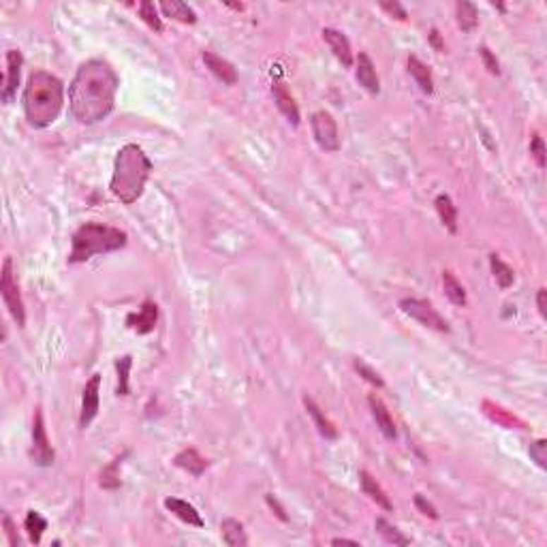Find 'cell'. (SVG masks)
I'll list each match as a JSON object with an SVG mask.
<instances>
[{"instance_id":"cell-37","label":"cell","mask_w":547,"mask_h":547,"mask_svg":"<svg viewBox=\"0 0 547 547\" xmlns=\"http://www.w3.org/2000/svg\"><path fill=\"white\" fill-rule=\"evenodd\" d=\"M479 56H481V60H483V64H486V68L492 73V75H500V64H498V60H496V56L490 52V47H486V45H481L479 47Z\"/></svg>"},{"instance_id":"cell-1","label":"cell","mask_w":547,"mask_h":547,"mask_svg":"<svg viewBox=\"0 0 547 547\" xmlns=\"http://www.w3.org/2000/svg\"><path fill=\"white\" fill-rule=\"evenodd\" d=\"M118 86V75L107 62H84L77 68L68 86V105L73 118L82 124H97L105 120L116 105Z\"/></svg>"},{"instance_id":"cell-20","label":"cell","mask_w":547,"mask_h":547,"mask_svg":"<svg viewBox=\"0 0 547 547\" xmlns=\"http://www.w3.org/2000/svg\"><path fill=\"white\" fill-rule=\"evenodd\" d=\"M409 73L411 77L417 82L419 90L423 95H432L434 92V77H432V71L426 62H421L417 56H409Z\"/></svg>"},{"instance_id":"cell-30","label":"cell","mask_w":547,"mask_h":547,"mask_svg":"<svg viewBox=\"0 0 547 547\" xmlns=\"http://www.w3.org/2000/svg\"><path fill=\"white\" fill-rule=\"evenodd\" d=\"M133 368V357L124 355L116 359V372H118V387H116V394L118 396H128L131 394V385H128V374Z\"/></svg>"},{"instance_id":"cell-24","label":"cell","mask_w":547,"mask_h":547,"mask_svg":"<svg viewBox=\"0 0 547 547\" xmlns=\"http://www.w3.org/2000/svg\"><path fill=\"white\" fill-rule=\"evenodd\" d=\"M455 20H457V26L464 32H473L479 26V11L473 3H468V0H459V3L455 5Z\"/></svg>"},{"instance_id":"cell-29","label":"cell","mask_w":547,"mask_h":547,"mask_svg":"<svg viewBox=\"0 0 547 547\" xmlns=\"http://www.w3.org/2000/svg\"><path fill=\"white\" fill-rule=\"evenodd\" d=\"M24 528H26V532H28L30 543L39 545L43 532L47 530V519H45L39 511H28V513H26V519H24Z\"/></svg>"},{"instance_id":"cell-42","label":"cell","mask_w":547,"mask_h":547,"mask_svg":"<svg viewBox=\"0 0 547 547\" xmlns=\"http://www.w3.org/2000/svg\"><path fill=\"white\" fill-rule=\"evenodd\" d=\"M536 308H539V315L543 319H547V291L545 289H539V293H536Z\"/></svg>"},{"instance_id":"cell-14","label":"cell","mask_w":547,"mask_h":547,"mask_svg":"<svg viewBox=\"0 0 547 547\" xmlns=\"http://www.w3.org/2000/svg\"><path fill=\"white\" fill-rule=\"evenodd\" d=\"M355 77H357L359 86H363L370 95H378L380 92V80H378V75H376L374 62L370 60V56L366 52H359V56H357Z\"/></svg>"},{"instance_id":"cell-33","label":"cell","mask_w":547,"mask_h":547,"mask_svg":"<svg viewBox=\"0 0 547 547\" xmlns=\"http://www.w3.org/2000/svg\"><path fill=\"white\" fill-rule=\"evenodd\" d=\"M120 462H122V457H116L109 466L103 468L101 481H99L103 490H118V488H120V473H118Z\"/></svg>"},{"instance_id":"cell-45","label":"cell","mask_w":547,"mask_h":547,"mask_svg":"<svg viewBox=\"0 0 547 547\" xmlns=\"http://www.w3.org/2000/svg\"><path fill=\"white\" fill-rule=\"evenodd\" d=\"M224 5H227V7H231V9H236V11H242V9H244V5H242V3H240V5H238V3H224Z\"/></svg>"},{"instance_id":"cell-2","label":"cell","mask_w":547,"mask_h":547,"mask_svg":"<svg viewBox=\"0 0 547 547\" xmlns=\"http://www.w3.org/2000/svg\"><path fill=\"white\" fill-rule=\"evenodd\" d=\"M22 103L28 124L35 128H47L62 112L64 84L47 71H35L26 82Z\"/></svg>"},{"instance_id":"cell-39","label":"cell","mask_w":547,"mask_h":547,"mask_svg":"<svg viewBox=\"0 0 547 547\" xmlns=\"http://www.w3.org/2000/svg\"><path fill=\"white\" fill-rule=\"evenodd\" d=\"M380 9H383V11H387L392 18L400 20V22H404V20L409 18L407 9H404L400 3H396V0H394V3H380Z\"/></svg>"},{"instance_id":"cell-43","label":"cell","mask_w":547,"mask_h":547,"mask_svg":"<svg viewBox=\"0 0 547 547\" xmlns=\"http://www.w3.org/2000/svg\"><path fill=\"white\" fill-rule=\"evenodd\" d=\"M428 41H430V45H432L436 52H443V49H445V41H443V37H440L438 28H432V30H430Z\"/></svg>"},{"instance_id":"cell-38","label":"cell","mask_w":547,"mask_h":547,"mask_svg":"<svg viewBox=\"0 0 547 547\" xmlns=\"http://www.w3.org/2000/svg\"><path fill=\"white\" fill-rule=\"evenodd\" d=\"M415 507H417L426 517H430V519H438V511H436V507H434L430 500H426V496L415 494Z\"/></svg>"},{"instance_id":"cell-26","label":"cell","mask_w":547,"mask_h":547,"mask_svg":"<svg viewBox=\"0 0 547 547\" xmlns=\"http://www.w3.org/2000/svg\"><path fill=\"white\" fill-rule=\"evenodd\" d=\"M443 289H445V295L451 303L455 306H466L468 303V297H466V289L462 287V282L455 278L453 272L445 270L443 272Z\"/></svg>"},{"instance_id":"cell-4","label":"cell","mask_w":547,"mask_h":547,"mask_svg":"<svg viewBox=\"0 0 547 547\" xmlns=\"http://www.w3.org/2000/svg\"><path fill=\"white\" fill-rule=\"evenodd\" d=\"M128 236L124 231L101 224V222H86L73 233V244L68 263H84L95 255H107L126 246Z\"/></svg>"},{"instance_id":"cell-19","label":"cell","mask_w":547,"mask_h":547,"mask_svg":"<svg viewBox=\"0 0 547 547\" xmlns=\"http://www.w3.org/2000/svg\"><path fill=\"white\" fill-rule=\"evenodd\" d=\"M303 407H306L308 415L312 417V421H315V426H317V430H319V434H321V436H325L327 440H336V438H338V430H336V426L325 417V413L319 409V404H317L315 400L308 398V396H303Z\"/></svg>"},{"instance_id":"cell-8","label":"cell","mask_w":547,"mask_h":547,"mask_svg":"<svg viewBox=\"0 0 547 547\" xmlns=\"http://www.w3.org/2000/svg\"><path fill=\"white\" fill-rule=\"evenodd\" d=\"M30 457L41 468L52 466L54 459H56L54 447H52V443L47 438V430H45V421H43L41 409L35 411V419H32V449H30Z\"/></svg>"},{"instance_id":"cell-7","label":"cell","mask_w":547,"mask_h":547,"mask_svg":"<svg viewBox=\"0 0 547 547\" xmlns=\"http://www.w3.org/2000/svg\"><path fill=\"white\" fill-rule=\"evenodd\" d=\"M312 135L315 141L319 143L321 150L325 152H338L340 150V135H338V124L330 112H317L310 118Z\"/></svg>"},{"instance_id":"cell-21","label":"cell","mask_w":547,"mask_h":547,"mask_svg":"<svg viewBox=\"0 0 547 547\" xmlns=\"http://www.w3.org/2000/svg\"><path fill=\"white\" fill-rule=\"evenodd\" d=\"M359 483H361L363 494L370 496L378 507H383L385 511H392V509H394V505H392V500H389V496L385 494V490L378 486V481H376L368 471H359Z\"/></svg>"},{"instance_id":"cell-44","label":"cell","mask_w":547,"mask_h":547,"mask_svg":"<svg viewBox=\"0 0 547 547\" xmlns=\"http://www.w3.org/2000/svg\"><path fill=\"white\" fill-rule=\"evenodd\" d=\"M332 545H355V547H359V541H353V539H334Z\"/></svg>"},{"instance_id":"cell-28","label":"cell","mask_w":547,"mask_h":547,"mask_svg":"<svg viewBox=\"0 0 547 547\" xmlns=\"http://www.w3.org/2000/svg\"><path fill=\"white\" fill-rule=\"evenodd\" d=\"M490 268H492V274H494V280L496 284L507 291L513 282H515V272L498 257V255H490Z\"/></svg>"},{"instance_id":"cell-40","label":"cell","mask_w":547,"mask_h":547,"mask_svg":"<svg viewBox=\"0 0 547 547\" xmlns=\"http://www.w3.org/2000/svg\"><path fill=\"white\" fill-rule=\"evenodd\" d=\"M265 503H268V507L276 513V517L280 519V522H289V515H287V509L280 505V500L274 496V494H268L265 496Z\"/></svg>"},{"instance_id":"cell-36","label":"cell","mask_w":547,"mask_h":547,"mask_svg":"<svg viewBox=\"0 0 547 547\" xmlns=\"http://www.w3.org/2000/svg\"><path fill=\"white\" fill-rule=\"evenodd\" d=\"M528 453L536 462L539 468H547V440L545 438H539L536 443H532Z\"/></svg>"},{"instance_id":"cell-16","label":"cell","mask_w":547,"mask_h":547,"mask_svg":"<svg viewBox=\"0 0 547 547\" xmlns=\"http://www.w3.org/2000/svg\"><path fill=\"white\" fill-rule=\"evenodd\" d=\"M323 39L330 45V49L334 52V56L342 62V66H353V49L351 43L347 39V35H342L336 28H323Z\"/></svg>"},{"instance_id":"cell-13","label":"cell","mask_w":547,"mask_h":547,"mask_svg":"<svg viewBox=\"0 0 547 547\" xmlns=\"http://www.w3.org/2000/svg\"><path fill=\"white\" fill-rule=\"evenodd\" d=\"M203 62L210 68V73L224 86H236L238 84V68L233 66L229 60L216 56L214 52H203Z\"/></svg>"},{"instance_id":"cell-41","label":"cell","mask_w":547,"mask_h":547,"mask_svg":"<svg viewBox=\"0 0 547 547\" xmlns=\"http://www.w3.org/2000/svg\"><path fill=\"white\" fill-rule=\"evenodd\" d=\"M3 526H5V532H7L9 545H11V547H18V545H20V536H18V530H16V526H13L11 515H5V517H3Z\"/></svg>"},{"instance_id":"cell-18","label":"cell","mask_w":547,"mask_h":547,"mask_svg":"<svg viewBox=\"0 0 547 547\" xmlns=\"http://www.w3.org/2000/svg\"><path fill=\"white\" fill-rule=\"evenodd\" d=\"M165 509L169 513H174L178 519H182L184 524H188V526H197V528L203 526L201 513L191 503H186L182 498H165Z\"/></svg>"},{"instance_id":"cell-6","label":"cell","mask_w":547,"mask_h":547,"mask_svg":"<svg viewBox=\"0 0 547 547\" xmlns=\"http://www.w3.org/2000/svg\"><path fill=\"white\" fill-rule=\"evenodd\" d=\"M400 310L404 312V315H409L411 319H415L417 323H421L423 327H430V330H436V332H443V334L449 332V323L438 315V310L426 299L404 297V299H400Z\"/></svg>"},{"instance_id":"cell-12","label":"cell","mask_w":547,"mask_h":547,"mask_svg":"<svg viewBox=\"0 0 547 547\" xmlns=\"http://www.w3.org/2000/svg\"><path fill=\"white\" fill-rule=\"evenodd\" d=\"M368 407H370V413H372V417H374L376 428L380 430V434H383L387 440H396V438H398V430H396V423H394L392 415H389L385 402H383L376 394H372V396H368Z\"/></svg>"},{"instance_id":"cell-9","label":"cell","mask_w":547,"mask_h":547,"mask_svg":"<svg viewBox=\"0 0 547 547\" xmlns=\"http://www.w3.org/2000/svg\"><path fill=\"white\" fill-rule=\"evenodd\" d=\"M101 374H92L90 380L84 387V394H82V413H80V428L86 430L95 417L99 415L101 409Z\"/></svg>"},{"instance_id":"cell-22","label":"cell","mask_w":547,"mask_h":547,"mask_svg":"<svg viewBox=\"0 0 547 547\" xmlns=\"http://www.w3.org/2000/svg\"><path fill=\"white\" fill-rule=\"evenodd\" d=\"M220 532H222V541H224L229 547H246V545H248V536H246L244 524L238 522V519H233V517L222 519Z\"/></svg>"},{"instance_id":"cell-23","label":"cell","mask_w":547,"mask_h":547,"mask_svg":"<svg viewBox=\"0 0 547 547\" xmlns=\"http://www.w3.org/2000/svg\"><path fill=\"white\" fill-rule=\"evenodd\" d=\"M434 205H436V212H438V218L440 222L447 227L449 233H457V208L453 205L451 197L447 193H440L436 199H434Z\"/></svg>"},{"instance_id":"cell-25","label":"cell","mask_w":547,"mask_h":547,"mask_svg":"<svg viewBox=\"0 0 547 547\" xmlns=\"http://www.w3.org/2000/svg\"><path fill=\"white\" fill-rule=\"evenodd\" d=\"M161 11L165 13V18L178 20L182 24H195L197 22V13L186 3H182V0H163Z\"/></svg>"},{"instance_id":"cell-46","label":"cell","mask_w":547,"mask_h":547,"mask_svg":"<svg viewBox=\"0 0 547 547\" xmlns=\"http://www.w3.org/2000/svg\"><path fill=\"white\" fill-rule=\"evenodd\" d=\"M494 7H496V9H500V11H505V5H503V3H494Z\"/></svg>"},{"instance_id":"cell-5","label":"cell","mask_w":547,"mask_h":547,"mask_svg":"<svg viewBox=\"0 0 547 547\" xmlns=\"http://www.w3.org/2000/svg\"><path fill=\"white\" fill-rule=\"evenodd\" d=\"M0 295H3V301L9 310V315L13 317V321L18 323V327H24L26 325V308H24V301L20 295L11 257H7L3 261V272H0Z\"/></svg>"},{"instance_id":"cell-27","label":"cell","mask_w":547,"mask_h":547,"mask_svg":"<svg viewBox=\"0 0 547 547\" xmlns=\"http://www.w3.org/2000/svg\"><path fill=\"white\" fill-rule=\"evenodd\" d=\"M374 528H376V532L385 539V543H389V545H400V547L411 545V539H409L407 534H402L394 524H389L385 517H378V519L374 522Z\"/></svg>"},{"instance_id":"cell-34","label":"cell","mask_w":547,"mask_h":547,"mask_svg":"<svg viewBox=\"0 0 547 547\" xmlns=\"http://www.w3.org/2000/svg\"><path fill=\"white\" fill-rule=\"evenodd\" d=\"M353 368H355V372H357L363 380H368L370 385H374V387H378V389H380V387H385L383 376H380L372 366H368L363 359H359V357H357V359H353Z\"/></svg>"},{"instance_id":"cell-3","label":"cell","mask_w":547,"mask_h":547,"mask_svg":"<svg viewBox=\"0 0 547 547\" xmlns=\"http://www.w3.org/2000/svg\"><path fill=\"white\" fill-rule=\"evenodd\" d=\"M152 163L145 152L137 143H126L118 150L114 176H112V193L126 205L135 203L150 178Z\"/></svg>"},{"instance_id":"cell-17","label":"cell","mask_w":547,"mask_h":547,"mask_svg":"<svg viewBox=\"0 0 547 547\" xmlns=\"http://www.w3.org/2000/svg\"><path fill=\"white\" fill-rule=\"evenodd\" d=\"M174 464H176L178 468H182V471H186L188 475H193V477H201V475L205 473V468H208V459H205L197 449H193V447L182 449V451L174 457Z\"/></svg>"},{"instance_id":"cell-11","label":"cell","mask_w":547,"mask_h":547,"mask_svg":"<svg viewBox=\"0 0 547 547\" xmlns=\"http://www.w3.org/2000/svg\"><path fill=\"white\" fill-rule=\"evenodd\" d=\"M156 321H159V306H156L154 301H150V299L141 303L139 312H131V315L126 317V325L141 336L154 332Z\"/></svg>"},{"instance_id":"cell-35","label":"cell","mask_w":547,"mask_h":547,"mask_svg":"<svg viewBox=\"0 0 547 547\" xmlns=\"http://www.w3.org/2000/svg\"><path fill=\"white\" fill-rule=\"evenodd\" d=\"M530 154H532V159H534V163L539 165V169H545V143H543V137L539 135V133H534L532 135V139H530Z\"/></svg>"},{"instance_id":"cell-31","label":"cell","mask_w":547,"mask_h":547,"mask_svg":"<svg viewBox=\"0 0 547 547\" xmlns=\"http://www.w3.org/2000/svg\"><path fill=\"white\" fill-rule=\"evenodd\" d=\"M483 409H486V415L490 417V419H494L496 423H500V426H505V428H522L524 430V423L517 419V417H513L509 411H505V409H500V407H494L492 402H483Z\"/></svg>"},{"instance_id":"cell-32","label":"cell","mask_w":547,"mask_h":547,"mask_svg":"<svg viewBox=\"0 0 547 547\" xmlns=\"http://www.w3.org/2000/svg\"><path fill=\"white\" fill-rule=\"evenodd\" d=\"M139 18H141L154 32H163V20L159 18V11H156L154 3H150V0H143V3H139Z\"/></svg>"},{"instance_id":"cell-10","label":"cell","mask_w":547,"mask_h":547,"mask_svg":"<svg viewBox=\"0 0 547 547\" xmlns=\"http://www.w3.org/2000/svg\"><path fill=\"white\" fill-rule=\"evenodd\" d=\"M22 64L24 58L18 49H9L7 52V73L3 80V92H0V99H3L5 105L13 103L16 95H18V86H20V77H22Z\"/></svg>"},{"instance_id":"cell-15","label":"cell","mask_w":547,"mask_h":547,"mask_svg":"<svg viewBox=\"0 0 547 547\" xmlns=\"http://www.w3.org/2000/svg\"><path fill=\"white\" fill-rule=\"evenodd\" d=\"M272 97H274V103L276 107L280 109V114L293 124V126H299V107L295 103V99L291 97V92L287 90V86L282 82H274L272 84Z\"/></svg>"}]
</instances>
